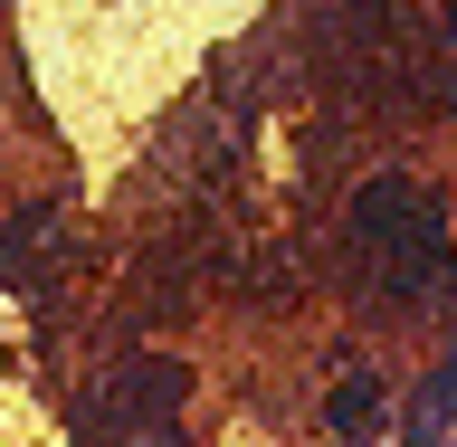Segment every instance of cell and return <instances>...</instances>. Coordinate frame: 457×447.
<instances>
[{
	"label": "cell",
	"instance_id": "6da1fadb",
	"mask_svg": "<svg viewBox=\"0 0 457 447\" xmlns=\"http://www.w3.org/2000/svg\"><path fill=\"white\" fill-rule=\"evenodd\" d=\"M362 238L381 257H400V267H428V257H438V219H428L410 191H371L362 200Z\"/></svg>",
	"mask_w": 457,
	"mask_h": 447
},
{
	"label": "cell",
	"instance_id": "7a4b0ae2",
	"mask_svg": "<svg viewBox=\"0 0 457 447\" xmlns=\"http://www.w3.org/2000/svg\"><path fill=\"white\" fill-rule=\"evenodd\" d=\"M371 419H381V400H371L362 381H343V391H334V428H343V438H362Z\"/></svg>",
	"mask_w": 457,
	"mask_h": 447
}]
</instances>
